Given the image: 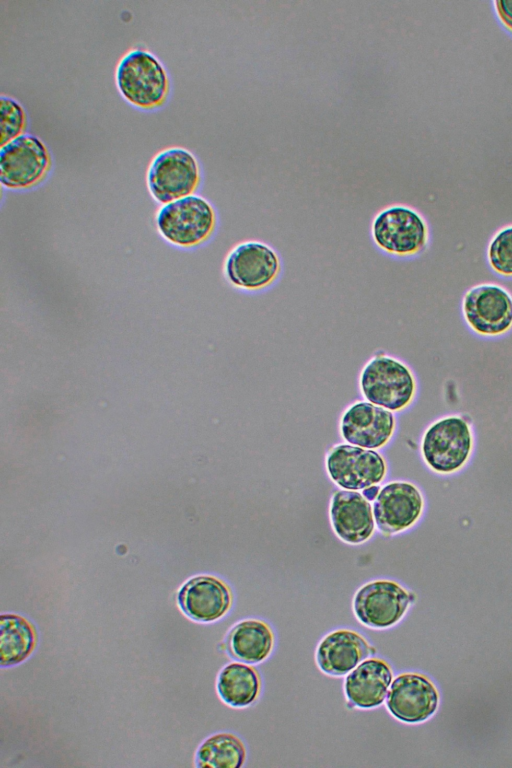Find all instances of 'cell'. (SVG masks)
<instances>
[{"instance_id":"1","label":"cell","mask_w":512,"mask_h":768,"mask_svg":"<svg viewBox=\"0 0 512 768\" xmlns=\"http://www.w3.org/2000/svg\"><path fill=\"white\" fill-rule=\"evenodd\" d=\"M115 84L120 96L142 111L162 108L170 95L171 82L163 62L145 48H131L119 59Z\"/></svg>"},{"instance_id":"2","label":"cell","mask_w":512,"mask_h":768,"mask_svg":"<svg viewBox=\"0 0 512 768\" xmlns=\"http://www.w3.org/2000/svg\"><path fill=\"white\" fill-rule=\"evenodd\" d=\"M217 223L214 206L198 194L161 205L155 215L159 236L167 244L183 250L207 243L213 237Z\"/></svg>"},{"instance_id":"3","label":"cell","mask_w":512,"mask_h":768,"mask_svg":"<svg viewBox=\"0 0 512 768\" xmlns=\"http://www.w3.org/2000/svg\"><path fill=\"white\" fill-rule=\"evenodd\" d=\"M359 389L368 402L398 412L413 402L417 381L407 364L378 351L363 366L359 375Z\"/></svg>"},{"instance_id":"4","label":"cell","mask_w":512,"mask_h":768,"mask_svg":"<svg viewBox=\"0 0 512 768\" xmlns=\"http://www.w3.org/2000/svg\"><path fill=\"white\" fill-rule=\"evenodd\" d=\"M473 449V429L463 415H447L435 420L421 438L422 459L432 472L439 475H451L463 469Z\"/></svg>"},{"instance_id":"5","label":"cell","mask_w":512,"mask_h":768,"mask_svg":"<svg viewBox=\"0 0 512 768\" xmlns=\"http://www.w3.org/2000/svg\"><path fill=\"white\" fill-rule=\"evenodd\" d=\"M197 157L184 147H168L157 152L146 172V186L160 205L196 194L201 183Z\"/></svg>"},{"instance_id":"6","label":"cell","mask_w":512,"mask_h":768,"mask_svg":"<svg viewBox=\"0 0 512 768\" xmlns=\"http://www.w3.org/2000/svg\"><path fill=\"white\" fill-rule=\"evenodd\" d=\"M53 158L46 143L25 133L0 147V182L9 191H28L49 176Z\"/></svg>"},{"instance_id":"7","label":"cell","mask_w":512,"mask_h":768,"mask_svg":"<svg viewBox=\"0 0 512 768\" xmlns=\"http://www.w3.org/2000/svg\"><path fill=\"white\" fill-rule=\"evenodd\" d=\"M371 237L382 252L408 258L424 251L429 241V229L423 217L413 208L391 205L375 215Z\"/></svg>"},{"instance_id":"8","label":"cell","mask_w":512,"mask_h":768,"mask_svg":"<svg viewBox=\"0 0 512 768\" xmlns=\"http://www.w3.org/2000/svg\"><path fill=\"white\" fill-rule=\"evenodd\" d=\"M416 601V595L390 579H375L358 588L352 599L357 621L374 630L397 625Z\"/></svg>"},{"instance_id":"9","label":"cell","mask_w":512,"mask_h":768,"mask_svg":"<svg viewBox=\"0 0 512 768\" xmlns=\"http://www.w3.org/2000/svg\"><path fill=\"white\" fill-rule=\"evenodd\" d=\"M282 270L278 253L268 244L249 240L236 244L227 253L223 275L234 288L261 291L270 287Z\"/></svg>"},{"instance_id":"10","label":"cell","mask_w":512,"mask_h":768,"mask_svg":"<svg viewBox=\"0 0 512 768\" xmlns=\"http://www.w3.org/2000/svg\"><path fill=\"white\" fill-rule=\"evenodd\" d=\"M462 315L475 334L500 337L512 329V296L497 284L476 285L463 296Z\"/></svg>"},{"instance_id":"11","label":"cell","mask_w":512,"mask_h":768,"mask_svg":"<svg viewBox=\"0 0 512 768\" xmlns=\"http://www.w3.org/2000/svg\"><path fill=\"white\" fill-rule=\"evenodd\" d=\"M326 471L340 488L359 491L383 481L385 459L376 451L351 444H337L326 455Z\"/></svg>"},{"instance_id":"12","label":"cell","mask_w":512,"mask_h":768,"mask_svg":"<svg viewBox=\"0 0 512 768\" xmlns=\"http://www.w3.org/2000/svg\"><path fill=\"white\" fill-rule=\"evenodd\" d=\"M424 496L414 483L405 480L385 484L373 501L375 525L384 536L412 528L422 517Z\"/></svg>"},{"instance_id":"13","label":"cell","mask_w":512,"mask_h":768,"mask_svg":"<svg viewBox=\"0 0 512 768\" xmlns=\"http://www.w3.org/2000/svg\"><path fill=\"white\" fill-rule=\"evenodd\" d=\"M385 702L388 712L395 719L407 724H418L435 714L439 693L427 676L417 672H403L393 679Z\"/></svg>"},{"instance_id":"14","label":"cell","mask_w":512,"mask_h":768,"mask_svg":"<svg viewBox=\"0 0 512 768\" xmlns=\"http://www.w3.org/2000/svg\"><path fill=\"white\" fill-rule=\"evenodd\" d=\"M394 430L393 413L368 401L348 406L340 420V433L348 444L371 450L385 446Z\"/></svg>"},{"instance_id":"15","label":"cell","mask_w":512,"mask_h":768,"mask_svg":"<svg viewBox=\"0 0 512 768\" xmlns=\"http://www.w3.org/2000/svg\"><path fill=\"white\" fill-rule=\"evenodd\" d=\"M375 654V647L361 633L339 628L320 639L315 650V661L323 674L344 677Z\"/></svg>"},{"instance_id":"16","label":"cell","mask_w":512,"mask_h":768,"mask_svg":"<svg viewBox=\"0 0 512 768\" xmlns=\"http://www.w3.org/2000/svg\"><path fill=\"white\" fill-rule=\"evenodd\" d=\"M180 609L190 619L201 623H212L223 618L233 605L230 587L221 579L211 575H200L189 579L178 591Z\"/></svg>"},{"instance_id":"17","label":"cell","mask_w":512,"mask_h":768,"mask_svg":"<svg viewBox=\"0 0 512 768\" xmlns=\"http://www.w3.org/2000/svg\"><path fill=\"white\" fill-rule=\"evenodd\" d=\"M393 681L391 665L383 658L369 657L345 676L343 692L350 709L370 710L381 706Z\"/></svg>"},{"instance_id":"18","label":"cell","mask_w":512,"mask_h":768,"mask_svg":"<svg viewBox=\"0 0 512 768\" xmlns=\"http://www.w3.org/2000/svg\"><path fill=\"white\" fill-rule=\"evenodd\" d=\"M329 516L335 535L346 544H363L374 534L371 504L358 491H336L330 501Z\"/></svg>"},{"instance_id":"19","label":"cell","mask_w":512,"mask_h":768,"mask_svg":"<svg viewBox=\"0 0 512 768\" xmlns=\"http://www.w3.org/2000/svg\"><path fill=\"white\" fill-rule=\"evenodd\" d=\"M224 643L232 659L253 665L264 662L272 654L275 635L266 621L247 618L237 622L228 631Z\"/></svg>"},{"instance_id":"20","label":"cell","mask_w":512,"mask_h":768,"mask_svg":"<svg viewBox=\"0 0 512 768\" xmlns=\"http://www.w3.org/2000/svg\"><path fill=\"white\" fill-rule=\"evenodd\" d=\"M261 677L250 664L235 661L226 664L218 673L216 690L219 698L232 708H247L261 694Z\"/></svg>"},{"instance_id":"21","label":"cell","mask_w":512,"mask_h":768,"mask_svg":"<svg viewBox=\"0 0 512 768\" xmlns=\"http://www.w3.org/2000/svg\"><path fill=\"white\" fill-rule=\"evenodd\" d=\"M37 633L33 624L15 613L0 616V666L11 667L25 661L34 651Z\"/></svg>"},{"instance_id":"22","label":"cell","mask_w":512,"mask_h":768,"mask_svg":"<svg viewBox=\"0 0 512 768\" xmlns=\"http://www.w3.org/2000/svg\"><path fill=\"white\" fill-rule=\"evenodd\" d=\"M247 758L244 742L230 732L207 737L198 747L195 764L199 768H239Z\"/></svg>"},{"instance_id":"23","label":"cell","mask_w":512,"mask_h":768,"mask_svg":"<svg viewBox=\"0 0 512 768\" xmlns=\"http://www.w3.org/2000/svg\"><path fill=\"white\" fill-rule=\"evenodd\" d=\"M0 116V147L27 133V112L14 97L4 94L0 96Z\"/></svg>"},{"instance_id":"24","label":"cell","mask_w":512,"mask_h":768,"mask_svg":"<svg viewBox=\"0 0 512 768\" xmlns=\"http://www.w3.org/2000/svg\"><path fill=\"white\" fill-rule=\"evenodd\" d=\"M490 268L502 277H512V226L498 231L487 248Z\"/></svg>"},{"instance_id":"25","label":"cell","mask_w":512,"mask_h":768,"mask_svg":"<svg viewBox=\"0 0 512 768\" xmlns=\"http://www.w3.org/2000/svg\"><path fill=\"white\" fill-rule=\"evenodd\" d=\"M495 7L499 18L510 30H512V0L495 1Z\"/></svg>"},{"instance_id":"26","label":"cell","mask_w":512,"mask_h":768,"mask_svg":"<svg viewBox=\"0 0 512 768\" xmlns=\"http://www.w3.org/2000/svg\"><path fill=\"white\" fill-rule=\"evenodd\" d=\"M380 488L377 485L370 486L362 490V495L370 502L378 496Z\"/></svg>"}]
</instances>
